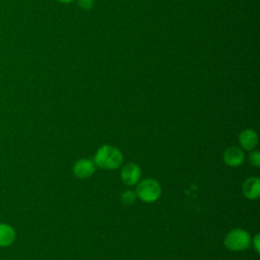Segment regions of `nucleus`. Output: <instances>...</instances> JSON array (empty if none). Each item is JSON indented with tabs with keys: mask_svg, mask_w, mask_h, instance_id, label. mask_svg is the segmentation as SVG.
<instances>
[{
	"mask_svg": "<svg viewBox=\"0 0 260 260\" xmlns=\"http://www.w3.org/2000/svg\"><path fill=\"white\" fill-rule=\"evenodd\" d=\"M95 167L103 170H115L121 167L123 162L122 152L115 146L106 144L101 146L93 157Z\"/></svg>",
	"mask_w": 260,
	"mask_h": 260,
	"instance_id": "1",
	"label": "nucleus"
},
{
	"mask_svg": "<svg viewBox=\"0 0 260 260\" xmlns=\"http://www.w3.org/2000/svg\"><path fill=\"white\" fill-rule=\"evenodd\" d=\"M136 196L143 202L152 203L161 195V187L159 183L151 178L138 182L135 189Z\"/></svg>",
	"mask_w": 260,
	"mask_h": 260,
	"instance_id": "2",
	"label": "nucleus"
},
{
	"mask_svg": "<svg viewBox=\"0 0 260 260\" xmlns=\"http://www.w3.org/2000/svg\"><path fill=\"white\" fill-rule=\"evenodd\" d=\"M251 236L246 230L237 228L226 234L223 243L229 250L239 252L247 250L251 246Z\"/></svg>",
	"mask_w": 260,
	"mask_h": 260,
	"instance_id": "3",
	"label": "nucleus"
},
{
	"mask_svg": "<svg viewBox=\"0 0 260 260\" xmlns=\"http://www.w3.org/2000/svg\"><path fill=\"white\" fill-rule=\"evenodd\" d=\"M141 177V170L138 165L134 162L126 164L121 170V180L128 186L137 184Z\"/></svg>",
	"mask_w": 260,
	"mask_h": 260,
	"instance_id": "4",
	"label": "nucleus"
},
{
	"mask_svg": "<svg viewBox=\"0 0 260 260\" xmlns=\"http://www.w3.org/2000/svg\"><path fill=\"white\" fill-rule=\"evenodd\" d=\"M95 171L93 160L88 158H80L73 166V174L79 179H87L92 176Z\"/></svg>",
	"mask_w": 260,
	"mask_h": 260,
	"instance_id": "5",
	"label": "nucleus"
},
{
	"mask_svg": "<svg viewBox=\"0 0 260 260\" xmlns=\"http://www.w3.org/2000/svg\"><path fill=\"white\" fill-rule=\"evenodd\" d=\"M222 158L228 166L236 168L243 164L245 159V153L242 148L237 146H231L224 150Z\"/></svg>",
	"mask_w": 260,
	"mask_h": 260,
	"instance_id": "6",
	"label": "nucleus"
},
{
	"mask_svg": "<svg viewBox=\"0 0 260 260\" xmlns=\"http://www.w3.org/2000/svg\"><path fill=\"white\" fill-rule=\"evenodd\" d=\"M243 194L251 200H256L260 196V180L257 177L248 178L242 186Z\"/></svg>",
	"mask_w": 260,
	"mask_h": 260,
	"instance_id": "7",
	"label": "nucleus"
},
{
	"mask_svg": "<svg viewBox=\"0 0 260 260\" xmlns=\"http://www.w3.org/2000/svg\"><path fill=\"white\" fill-rule=\"evenodd\" d=\"M239 141L243 149L252 151L258 143L257 133L252 129H245L240 133Z\"/></svg>",
	"mask_w": 260,
	"mask_h": 260,
	"instance_id": "8",
	"label": "nucleus"
},
{
	"mask_svg": "<svg viewBox=\"0 0 260 260\" xmlns=\"http://www.w3.org/2000/svg\"><path fill=\"white\" fill-rule=\"evenodd\" d=\"M15 239L14 229L6 223H0V247H7Z\"/></svg>",
	"mask_w": 260,
	"mask_h": 260,
	"instance_id": "9",
	"label": "nucleus"
},
{
	"mask_svg": "<svg viewBox=\"0 0 260 260\" xmlns=\"http://www.w3.org/2000/svg\"><path fill=\"white\" fill-rule=\"evenodd\" d=\"M136 194L133 191L127 190L122 194V202L124 204H132L136 200Z\"/></svg>",
	"mask_w": 260,
	"mask_h": 260,
	"instance_id": "10",
	"label": "nucleus"
},
{
	"mask_svg": "<svg viewBox=\"0 0 260 260\" xmlns=\"http://www.w3.org/2000/svg\"><path fill=\"white\" fill-rule=\"evenodd\" d=\"M249 162L254 168H259L260 166V152L258 150H253L249 155Z\"/></svg>",
	"mask_w": 260,
	"mask_h": 260,
	"instance_id": "11",
	"label": "nucleus"
},
{
	"mask_svg": "<svg viewBox=\"0 0 260 260\" xmlns=\"http://www.w3.org/2000/svg\"><path fill=\"white\" fill-rule=\"evenodd\" d=\"M77 4L84 10H89L93 6V0H77Z\"/></svg>",
	"mask_w": 260,
	"mask_h": 260,
	"instance_id": "12",
	"label": "nucleus"
},
{
	"mask_svg": "<svg viewBox=\"0 0 260 260\" xmlns=\"http://www.w3.org/2000/svg\"><path fill=\"white\" fill-rule=\"evenodd\" d=\"M251 244H252L253 248L255 249V251L257 253H260V236H259V234H256L254 236V238L251 241Z\"/></svg>",
	"mask_w": 260,
	"mask_h": 260,
	"instance_id": "13",
	"label": "nucleus"
},
{
	"mask_svg": "<svg viewBox=\"0 0 260 260\" xmlns=\"http://www.w3.org/2000/svg\"><path fill=\"white\" fill-rule=\"evenodd\" d=\"M59 2H61V3H65V4H67V3H71L72 1H74V0H58Z\"/></svg>",
	"mask_w": 260,
	"mask_h": 260,
	"instance_id": "14",
	"label": "nucleus"
}]
</instances>
